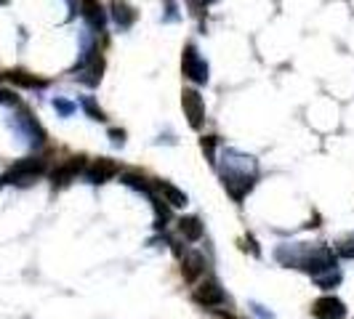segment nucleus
Returning a JSON list of instances; mask_svg holds the SVG:
<instances>
[{"label": "nucleus", "instance_id": "nucleus-1", "mask_svg": "<svg viewBox=\"0 0 354 319\" xmlns=\"http://www.w3.org/2000/svg\"><path fill=\"white\" fill-rule=\"evenodd\" d=\"M46 173V160L40 157H24L14 162L3 178H0V184H17V186H27V184H32L35 178H40Z\"/></svg>", "mask_w": 354, "mask_h": 319}, {"label": "nucleus", "instance_id": "nucleus-2", "mask_svg": "<svg viewBox=\"0 0 354 319\" xmlns=\"http://www.w3.org/2000/svg\"><path fill=\"white\" fill-rule=\"evenodd\" d=\"M181 67H184V75H187L192 83H205V80H208V64H205V59L197 53L195 46H187Z\"/></svg>", "mask_w": 354, "mask_h": 319}, {"label": "nucleus", "instance_id": "nucleus-3", "mask_svg": "<svg viewBox=\"0 0 354 319\" xmlns=\"http://www.w3.org/2000/svg\"><path fill=\"white\" fill-rule=\"evenodd\" d=\"M312 317L315 319H344L346 317V306L336 296H322L312 303Z\"/></svg>", "mask_w": 354, "mask_h": 319}, {"label": "nucleus", "instance_id": "nucleus-4", "mask_svg": "<svg viewBox=\"0 0 354 319\" xmlns=\"http://www.w3.org/2000/svg\"><path fill=\"white\" fill-rule=\"evenodd\" d=\"M195 301L200 306H205V309H216V306H221V303L227 301V293H224V287L216 280H205L195 290Z\"/></svg>", "mask_w": 354, "mask_h": 319}, {"label": "nucleus", "instance_id": "nucleus-5", "mask_svg": "<svg viewBox=\"0 0 354 319\" xmlns=\"http://www.w3.org/2000/svg\"><path fill=\"white\" fill-rule=\"evenodd\" d=\"M120 173V168H118V162H112V160H93L91 165H86V171H83V176L88 178L91 184H104L109 178H115Z\"/></svg>", "mask_w": 354, "mask_h": 319}, {"label": "nucleus", "instance_id": "nucleus-6", "mask_svg": "<svg viewBox=\"0 0 354 319\" xmlns=\"http://www.w3.org/2000/svg\"><path fill=\"white\" fill-rule=\"evenodd\" d=\"M83 171H86V157H72V160H67V162H62V165L51 173L53 186H64V184H70V181H75Z\"/></svg>", "mask_w": 354, "mask_h": 319}, {"label": "nucleus", "instance_id": "nucleus-7", "mask_svg": "<svg viewBox=\"0 0 354 319\" xmlns=\"http://www.w3.org/2000/svg\"><path fill=\"white\" fill-rule=\"evenodd\" d=\"M181 104H184V112H187V117H189V125H192V128H200L203 117H205V104H203L200 93H197V90H184Z\"/></svg>", "mask_w": 354, "mask_h": 319}, {"label": "nucleus", "instance_id": "nucleus-8", "mask_svg": "<svg viewBox=\"0 0 354 319\" xmlns=\"http://www.w3.org/2000/svg\"><path fill=\"white\" fill-rule=\"evenodd\" d=\"M152 186L158 189V195L162 197V202H168L171 208H184V205H187V195H184L178 186H174V184H168V181H155Z\"/></svg>", "mask_w": 354, "mask_h": 319}, {"label": "nucleus", "instance_id": "nucleus-9", "mask_svg": "<svg viewBox=\"0 0 354 319\" xmlns=\"http://www.w3.org/2000/svg\"><path fill=\"white\" fill-rule=\"evenodd\" d=\"M83 17H86L91 30H99V32L104 30L106 14H104V8H102L99 0H83Z\"/></svg>", "mask_w": 354, "mask_h": 319}, {"label": "nucleus", "instance_id": "nucleus-10", "mask_svg": "<svg viewBox=\"0 0 354 319\" xmlns=\"http://www.w3.org/2000/svg\"><path fill=\"white\" fill-rule=\"evenodd\" d=\"M203 271H205V258H203L200 253H187V255L181 258V274H184V280L195 282Z\"/></svg>", "mask_w": 354, "mask_h": 319}, {"label": "nucleus", "instance_id": "nucleus-11", "mask_svg": "<svg viewBox=\"0 0 354 319\" xmlns=\"http://www.w3.org/2000/svg\"><path fill=\"white\" fill-rule=\"evenodd\" d=\"M112 17H115V24L120 30H128L133 21H136V11L125 3V0H112Z\"/></svg>", "mask_w": 354, "mask_h": 319}, {"label": "nucleus", "instance_id": "nucleus-12", "mask_svg": "<svg viewBox=\"0 0 354 319\" xmlns=\"http://www.w3.org/2000/svg\"><path fill=\"white\" fill-rule=\"evenodd\" d=\"M178 231H181V237H184L187 242L203 240V224H200V218H195V215L181 218V221H178Z\"/></svg>", "mask_w": 354, "mask_h": 319}, {"label": "nucleus", "instance_id": "nucleus-13", "mask_svg": "<svg viewBox=\"0 0 354 319\" xmlns=\"http://www.w3.org/2000/svg\"><path fill=\"white\" fill-rule=\"evenodd\" d=\"M99 77H102V59H99V56H93V59H91V64H83V67H80L77 80H83V83H88V86H96V83H99Z\"/></svg>", "mask_w": 354, "mask_h": 319}, {"label": "nucleus", "instance_id": "nucleus-14", "mask_svg": "<svg viewBox=\"0 0 354 319\" xmlns=\"http://www.w3.org/2000/svg\"><path fill=\"white\" fill-rule=\"evenodd\" d=\"M8 80L11 83H17V86H21V88H43L46 86V80H40V77H35V75H30V72H8Z\"/></svg>", "mask_w": 354, "mask_h": 319}, {"label": "nucleus", "instance_id": "nucleus-15", "mask_svg": "<svg viewBox=\"0 0 354 319\" xmlns=\"http://www.w3.org/2000/svg\"><path fill=\"white\" fill-rule=\"evenodd\" d=\"M315 282L322 287V290H330V287H336L338 282H341V271H325V274H319V277H315Z\"/></svg>", "mask_w": 354, "mask_h": 319}, {"label": "nucleus", "instance_id": "nucleus-16", "mask_svg": "<svg viewBox=\"0 0 354 319\" xmlns=\"http://www.w3.org/2000/svg\"><path fill=\"white\" fill-rule=\"evenodd\" d=\"M338 253H341L344 258H354V234H349L346 240H341V245H338Z\"/></svg>", "mask_w": 354, "mask_h": 319}, {"label": "nucleus", "instance_id": "nucleus-17", "mask_svg": "<svg viewBox=\"0 0 354 319\" xmlns=\"http://www.w3.org/2000/svg\"><path fill=\"white\" fill-rule=\"evenodd\" d=\"M83 106H86V112H91V117H93V120H104V112H102V109H96V104H93L91 99H86Z\"/></svg>", "mask_w": 354, "mask_h": 319}, {"label": "nucleus", "instance_id": "nucleus-18", "mask_svg": "<svg viewBox=\"0 0 354 319\" xmlns=\"http://www.w3.org/2000/svg\"><path fill=\"white\" fill-rule=\"evenodd\" d=\"M187 3H189V6L195 8V14H200V11H203V6H205L208 0H187Z\"/></svg>", "mask_w": 354, "mask_h": 319}, {"label": "nucleus", "instance_id": "nucleus-19", "mask_svg": "<svg viewBox=\"0 0 354 319\" xmlns=\"http://www.w3.org/2000/svg\"><path fill=\"white\" fill-rule=\"evenodd\" d=\"M112 136H115V144H123V130H112Z\"/></svg>", "mask_w": 354, "mask_h": 319}, {"label": "nucleus", "instance_id": "nucleus-20", "mask_svg": "<svg viewBox=\"0 0 354 319\" xmlns=\"http://www.w3.org/2000/svg\"><path fill=\"white\" fill-rule=\"evenodd\" d=\"M224 319H234V317H224Z\"/></svg>", "mask_w": 354, "mask_h": 319}, {"label": "nucleus", "instance_id": "nucleus-21", "mask_svg": "<svg viewBox=\"0 0 354 319\" xmlns=\"http://www.w3.org/2000/svg\"><path fill=\"white\" fill-rule=\"evenodd\" d=\"M0 3H6V0H0Z\"/></svg>", "mask_w": 354, "mask_h": 319}]
</instances>
